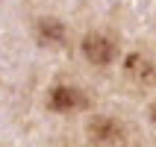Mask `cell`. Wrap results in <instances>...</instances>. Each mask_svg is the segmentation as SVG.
I'll use <instances>...</instances> for the list:
<instances>
[{"label": "cell", "instance_id": "2", "mask_svg": "<svg viewBox=\"0 0 156 147\" xmlns=\"http://www.w3.org/2000/svg\"><path fill=\"white\" fill-rule=\"evenodd\" d=\"M47 109L56 115H74L88 109V94L77 86H53L47 91Z\"/></svg>", "mask_w": 156, "mask_h": 147}, {"label": "cell", "instance_id": "1", "mask_svg": "<svg viewBox=\"0 0 156 147\" xmlns=\"http://www.w3.org/2000/svg\"><path fill=\"white\" fill-rule=\"evenodd\" d=\"M86 135L94 147H133L130 127L112 115H94L86 124Z\"/></svg>", "mask_w": 156, "mask_h": 147}, {"label": "cell", "instance_id": "3", "mask_svg": "<svg viewBox=\"0 0 156 147\" xmlns=\"http://www.w3.org/2000/svg\"><path fill=\"white\" fill-rule=\"evenodd\" d=\"M80 50L86 56L88 65H94V68H109L118 56V44L109 38L106 33H88L80 44Z\"/></svg>", "mask_w": 156, "mask_h": 147}, {"label": "cell", "instance_id": "6", "mask_svg": "<svg viewBox=\"0 0 156 147\" xmlns=\"http://www.w3.org/2000/svg\"><path fill=\"white\" fill-rule=\"evenodd\" d=\"M150 118H153V121H156V103L150 106Z\"/></svg>", "mask_w": 156, "mask_h": 147}, {"label": "cell", "instance_id": "5", "mask_svg": "<svg viewBox=\"0 0 156 147\" xmlns=\"http://www.w3.org/2000/svg\"><path fill=\"white\" fill-rule=\"evenodd\" d=\"M35 38H38L44 47H59V44H65V38H68V30H65V24H62L59 18H41V21L35 24Z\"/></svg>", "mask_w": 156, "mask_h": 147}, {"label": "cell", "instance_id": "4", "mask_svg": "<svg viewBox=\"0 0 156 147\" xmlns=\"http://www.w3.org/2000/svg\"><path fill=\"white\" fill-rule=\"evenodd\" d=\"M124 74L133 86L139 88H153L156 86V59L144 50H136L124 59Z\"/></svg>", "mask_w": 156, "mask_h": 147}]
</instances>
